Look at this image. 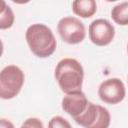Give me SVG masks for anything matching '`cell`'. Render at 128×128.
<instances>
[{"mask_svg":"<svg viewBox=\"0 0 128 128\" xmlns=\"http://www.w3.org/2000/svg\"><path fill=\"white\" fill-rule=\"evenodd\" d=\"M99 107L100 105L94 104L93 102L89 101L85 110L79 116L74 118V121L83 128H90L97 119L99 113Z\"/></svg>","mask_w":128,"mask_h":128,"instance_id":"cell-8","label":"cell"},{"mask_svg":"<svg viewBox=\"0 0 128 128\" xmlns=\"http://www.w3.org/2000/svg\"><path fill=\"white\" fill-rule=\"evenodd\" d=\"M0 128H15V126L10 120L0 118Z\"/></svg>","mask_w":128,"mask_h":128,"instance_id":"cell-15","label":"cell"},{"mask_svg":"<svg viewBox=\"0 0 128 128\" xmlns=\"http://www.w3.org/2000/svg\"><path fill=\"white\" fill-rule=\"evenodd\" d=\"M8 6H9V5H8L4 0H0V15L5 12V10L7 9Z\"/></svg>","mask_w":128,"mask_h":128,"instance_id":"cell-16","label":"cell"},{"mask_svg":"<svg viewBox=\"0 0 128 128\" xmlns=\"http://www.w3.org/2000/svg\"><path fill=\"white\" fill-rule=\"evenodd\" d=\"M57 31L62 41L71 45L81 43L86 36L83 22L73 16L61 18L57 24Z\"/></svg>","mask_w":128,"mask_h":128,"instance_id":"cell-4","label":"cell"},{"mask_svg":"<svg viewBox=\"0 0 128 128\" xmlns=\"http://www.w3.org/2000/svg\"><path fill=\"white\" fill-rule=\"evenodd\" d=\"M54 77L65 94L80 91L84 79V69L74 58H63L55 66Z\"/></svg>","mask_w":128,"mask_h":128,"instance_id":"cell-1","label":"cell"},{"mask_svg":"<svg viewBox=\"0 0 128 128\" xmlns=\"http://www.w3.org/2000/svg\"><path fill=\"white\" fill-rule=\"evenodd\" d=\"M25 81L22 69L16 65H7L0 71V98L10 100L21 91Z\"/></svg>","mask_w":128,"mask_h":128,"instance_id":"cell-3","label":"cell"},{"mask_svg":"<svg viewBox=\"0 0 128 128\" xmlns=\"http://www.w3.org/2000/svg\"><path fill=\"white\" fill-rule=\"evenodd\" d=\"M20 128H44V125L39 118L30 117V118H27L26 120H24V122L21 124Z\"/></svg>","mask_w":128,"mask_h":128,"instance_id":"cell-14","label":"cell"},{"mask_svg":"<svg viewBox=\"0 0 128 128\" xmlns=\"http://www.w3.org/2000/svg\"><path fill=\"white\" fill-rule=\"evenodd\" d=\"M111 123V115L107 108L100 105L99 113L97 116L96 121L90 128H109Z\"/></svg>","mask_w":128,"mask_h":128,"instance_id":"cell-11","label":"cell"},{"mask_svg":"<svg viewBox=\"0 0 128 128\" xmlns=\"http://www.w3.org/2000/svg\"><path fill=\"white\" fill-rule=\"evenodd\" d=\"M72 11L81 18H90L97 11V4L94 0H75L72 2Z\"/></svg>","mask_w":128,"mask_h":128,"instance_id":"cell-9","label":"cell"},{"mask_svg":"<svg viewBox=\"0 0 128 128\" xmlns=\"http://www.w3.org/2000/svg\"><path fill=\"white\" fill-rule=\"evenodd\" d=\"M3 51H4V45H3V42H2V40L0 39V58H1L2 54H3Z\"/></svg>","mask_w":128,"mask_h":128,"instance_id":"cell-17","label":"cell"},{"mask_svg":"<svg viewBox=\"0 0 128 128\" xmlns=\"http://www.w3.org/2000/svg\"><path fill=\"white\" fill-rule=\"evenodd\" d=\"M88 102L89 101L85 93L82 92V90H80L65 94V96L62 99L61 106L64 112H66L74 119L85 110Z\"/></svg>","mask_w":128,"mask_h":128,"instance_id":"cell-7","label":"cell"},{"mask_svg":"<svg viewBox=\"0 0 128 128\" xmlns=\"http://www.w3.org/2000/svg\"><path fill=\"white\" fill-rule=\"evenodd\" d=\"M15 22V15L10 6L7 7L5 12L0 15V30H7L13 26Z\"/></svg>","mask_w":128,"mask_h":128,"instance_id":"cell-12","label":"cell"},{"mask_svg":"<svg viewBox=\"0 0 128 128\" xmlns=\"http://www.w3.org/2000/svg\"><path fill=\"white\" fill-rule=\"evenodd\" d=\"M48 128H72V126L64 117L53 116L48 122Z\"/></svg>","mask_w":128,"mask_h":128,"instance_id":"cell-13","label":"cell"},{"mask_svg":"<svg viewBox=\"0 0 128 128\" xmlns=\"http://www.w3.org/2000/svg\"><path fill=\"white\" fill-rule=\"evenodd\" d=\"M111 17L116 24L126 26L128 24V2L115 5L111 10Z\"/></svg>","mask_w":128,"mask_h":128,"instance_id":"cell-10","label":"cell"},{"mask_svg":"<svg viewBox=\"0 0 128 128\" xmlns=\"http://www.w3.org/2000/svg\"><path fill=\"white\" fill-rule=\"evenodd\" d=\"M98 96L106 104L115 105L122 102L126 96V88L119 78H108L98 87Z\"/></svg>","mask_w":128,"mask_h":128,"instance_id":"cell-5","label":"cell"},{"mask_svg":"<svg viewBox=\"0 0 128 128\" xmlns=\"http://www.w3.org/2000/svg\"><path fill=\"white\" fill-rule=\"evenodd\" d=\"M90 41L96 46H107L115 37V28L107 19L99 18L92 21L88 27Z\"/></svg>","mask_w":128,"mask_h":128,"instance_id":"cell-6","label":"cell"},{"mask_svg":"<svg viewBox=\"0 0 128 128\" xmlns=\"http://www.w3.org/2000/svg\"><path fill=\"white\" fill-rule=\"evenodd\" d=\"M30 51L38 58H48L56 50L57 42L52 30L43 23L30 25L25 32Z\"/></svg>","mask_w":128,"mask_h":128,"instance_id":"cell-2","label":"cell"}]
</instances>
